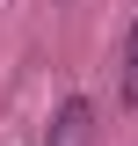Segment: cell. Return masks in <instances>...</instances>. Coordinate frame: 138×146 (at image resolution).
Listing matches in <instances>:
<instances>
[{"label": "cell", "instance_id": "6da1fadb", "mask_svg": "<svg viewBox=\"0 0 138 146\" xmlns=\"http://www.w3.org/2000/svg\"><path fill=\"white\" fill-rule=\"evenodd\" d=\"M44 146H95V102H87V95H73V102L51 117Z\"/></svg>", "mask_w": 138, "mask_h": 146}, {"label": "cell", "instance_id": "7a4b0ae2", "mask_svg": "<svg viewBox=\"0 0 138 146\" xmlns=\"http://www.w3.org/2000/svg\"><path fill=\"white\" fill-rule=\"evenodd\" d=\"M124 58H138V15H131V36H124Z\"/></svg>", "mask_w": 138, "mask_h": 146}]
</instances>
